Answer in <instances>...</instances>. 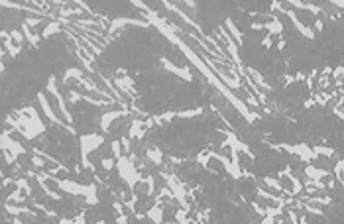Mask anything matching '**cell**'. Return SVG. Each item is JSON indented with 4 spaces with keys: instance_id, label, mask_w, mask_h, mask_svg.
Here are the masks:
<instances>
[{
    "instance_id": "1",
    "label": "cell",
    "mask_w": 344,
    "mask_h": 224,
    "mask_svg": "<svg viewBox=\"0 0 344 224\" xmlns=\"http://www.w3.org/2000/svg\"><path fill=\"white\" fill-rule=\"evenodd\" d=\"M105 136L103 134H96V132H87L79 138V150H81V157H89L92 152H96L105 144Z\"/></svg>"
}]
</instances>
